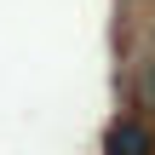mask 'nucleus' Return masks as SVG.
Masks as SVG:
<instances>
[{
  "label": "nucleus",
  "mask_w": 155,
  "mask_h": 155,
  "mask_svg": "<svg viewBox=\"0 0 155 155\" xmlns=\"http://www.w3.org/2000/svg\"><path fill=\"white\" fill-rule=\"evenodd\" d=\"M104 155H155V127L138 115H115L104 132Z\"/></svg>",
  "instance_id": "obj_1"
},
{
  "label": "nucleus",
  "mask_w": 155,
  "mask_h": 155,
  "mask_svg": "<svg viewBox=\"0 0 155 155\" xmlns=\"http://www.w3.org/2000/svg\"><path fill=\"white\" fill-rule=\"evenodd\" d=\"M144 104H150V109H155V63H150V69H144Z\"/></svg>",
  "instance_id": "obj_2"
}]
</instances>
